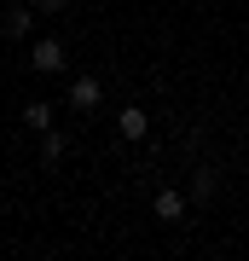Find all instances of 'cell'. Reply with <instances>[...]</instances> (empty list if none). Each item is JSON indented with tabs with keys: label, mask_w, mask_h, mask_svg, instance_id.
Here are the masks:
<instances>
[{
	"label": "cell",
	"mask_w": 249,
	"mask_h": 261,
	"mask_svg": "<svg viewBox=\"0 0 249 261\" xmlns=\"http://www.w3.org/2000/svg\"><path fill=\"white\" fill-rule=\"evenodd\" d=\"M64 99H70V111H99V99H104V82H99V75H75V82L64 87Z\"/></svg>",
	"instance_id": "7a4b0ae2"
},
{
	"label": "cell",
	"mask_w": 249,
	"mask_h": 261,
	"mask_svg": "<svg viewBox=\"0 0 249 261\" xmlns=\"http://www.w3.org/2000/svg\"><path fill=\"white\" fill-rule=\"evenodd\" d=\"M29 70H35V75H58V70H64V41L41 35L35 47H29Z\"/></svg>",
	"instance_id": "6da1fadb"
},
{
	"label": "cell",
	"mask_w": 249,
	"mask_h": 261,
	"mask_svg": "<svg viewBox=\"0 0 249 261\" xmlns=\"http://www.w3.org/2000/svg\"><path fill=\"white\" fill-rule=\"evenodd\" d=\"M29 29H35V6H12V12H6V41L29 35Z\"/></svg>",
	"instance_id": "5b68a950"
},
{
	"label": "cell",
	"mask_w": 249,
	"mask_h": 261,
	"mask_svg": "<svg viewBox=\"0 0 249 261\" xmlns=\"http://www.w3.org/2000/svg\"><path fill=\"white\" fill-rule=\"evenodd\" d=\"M29 6H35V12H64L70 0H29Z\"/></svg>",
	"instance_id": "9c48e42d"
},
{
	"label": "cell",
	"mask_w": 249,
	"mask_h": 261,
	"mask_svg": "<svg viewBox=\"0 0 249 261\" xmlns=\"http://www.w3.org/2000/svg\"><path fill=\"white\" fill-rule=\"evenodd\" d=\"M41 157H46V163L64 157V134H58V128H46V134H41Z\"/></svg>",
	"instance_id": "52a82bcc"
},
{
	"label": "cell",
	"mask_w": 249,
	"mask_h": 261,
	"mask_svg": "<svg viewBox=\"0 0 249 261\" xmlns=\"http://www.w3.org/2000/svg\"><path fill=\"white\" fill-rule=\"evenodd\" d=\"M191 197H197V203H209V197H214V174H209V168H197V174H191Z\"/></svg>",
	"instance_id": "ba28073f"
},
{
	"label": "cell",
	"mask_w": 249,
	"mask_h": 261,
	"mask_svg": "<svg viewBox=\"0 0 249 261\" xmlns=\"http://www.w3.org/2000/svg\"><path fill=\"white\" fill-rule=\"evenodd\" d=\"M23 128H35V134H46V128H52V105H46V99H35V105H23Z\"/></svg>",
	"instance_id": "8992f818"
},
{
	"label": "cell",
	"mask_w": 249,
	"mask_h": 261,
	"mask_svg": "<svg viewBox=\"0 0 249 261\" xmlns=\"http://www.w3.org/2000/svg\"><path fill=\"white\" fill-rule=\"evenodd\" d=\"M151 209H157V221H185V197L174 192V186H157V197H151Z\"/></svg>",
	"instance_id": "3957f363"
},
{
	"label": "cell",
	"mask_w": 249,
	"mask_h": 261,
	"mask_svg": "<svg viewBox=\"0 0 249 261\" xmlns=\"http://www.w3.org/2000/svg\"><path fill=\"white\" fill-rule=\"evenodd\" d=\"M116 134H122V140H145V134H151L145 111H139V105H122V111H116Z\"/></svg>",
	"instance_id": "277c9868"
}]
</instances>
